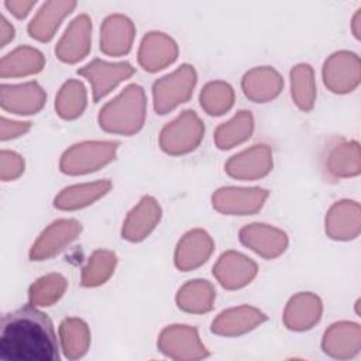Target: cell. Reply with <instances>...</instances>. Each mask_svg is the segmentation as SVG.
<instances>
[{
  "label": "cell",
  "mask_w": 361,
  "mask_h": 361,
  "mask_svg": "<svg viewBox=\"0 0 361 361\" xmlns=\"http://www.w3.org/2000/svg\"><path fill=\"white\" fill-rule=\"evenodd\" d=\"M59 343L51 319L32 305L3 316L0 358L6 361H58Z\"/></svg>",
  "instance_id": "6da1fadb"
},
{
  "label": "cell",
  "mask_w": 361,
  "mask_h": 361,
  "mask_svg": "<svg viewBox=\"0 0 361 361\" xmlns=\"http://www.w3.org/2000/svg\"><path fill=\"white\" fill-rule=\"evenodd\" d=\"M16 37L14 27L8 23V20L1 14L0 16V47H6Z\"/></svg>",
  "instance_id": "ab89813d"
},
{
  "label": "cell",
  "mask_w": 361,
  "mask_h": 361,
  "mask_svg": "<svg viewBox=\"0 0 361 361\" xmlns=\"http://www.w3.org/2000/svg\"><path fill=\"white\" fill-rule=\"evenodd\" d=\"M254 131V117L248 110H240L228 121L221 123L213 135L216 147L221 151L231 149L245 142Z\"/></svg>",
  "instance_id": "4dcf8cb0"
},
{
  "label": "cell",
  "mask_w": 361,
  "mask_h": 361,
  "mask_svg": "<svg viewBox=\"0 0 361 361\" xmlns=\"http://www.w3.org/2000/svg\"><path fill=\"white\" fill-rule=\"evenodd\" d=\"M351 31L357 39L361 38V8H358L351 18Z\"/></svg>",
  "instance_id": "60d3db41"
},
{
  "label": "cell",
  "mask_w": 361,
  "mask_h": 361,
  "mask_svg": "<svg viewBox=\"0 0 361 361\" xmlns=\"http://www.w3.org/2000/svg\"><path fill=\"white\" fill-rule=\"evenodd\" d=\"M324 86L336 94H347L357 89L361 80L360 56L351 51L333 52L323 63Z\"/></svg>",
  "instance_id": "9c48e42d"
},
{
  "label": "cell",
  "mask_w": 361,
  "mask_h": 361,
  "mask_svg": "<svg viewBox=\"0 0 361 361\" xmlns=\"http://www.w3.org/2000/svg\"><path fill=\"white\" fill-rule=\"evenodd\" d=\"M117 255L110 250H96L87 258L82 269L80 283L83 288H97L106 283L114 274Z\"/></svg>",
  "instance_id": "836d02e7"
},
{
  "label": "cell",
  "mask_w": 361,
  "mask_h": 361,
  "mask_svg": "<svg viewBox=\"0 0 361 361\" xmlns=\"http://www.w3.org/2000/svg\"><path fill=\"white\" fill-rule=\"evenodd\" d=\"M134 72L135 68L130 62H107L97 58L78 69V75L90 83L94 103L106 97L121 82L130 79Z\"/></svg>",
  "instance_id": "30bf717a"
},
{
  "label": "cell",
  "mask_w": 361,
  "mask_h": 361,
  "mask_svg": "<svg viewBox=\"0 0 361 361\" xmlns=\"http://www.w3.org/2000/svg\"><path fill=\"white\" fill-rule=\"evenodd\" d=\"M322 169L330 179H348L361 172V148L358 141L333 138L323 149Z\"/></svg>",
  "instance_id": "52a82bcc"
},
{
  "label": "cell",
  "mask_w": 361,
  "mask_h": 361,
  "mask_svg": "<svg viewBox=\"0 0 361 361\" xmlns=\"http://www.w3.org/2000/svg\"><path fill=\"white\" fill-rule=\"evenodd\" d=\"M241 89L248 100L254 103H268L281 94L283 79L272 66H255L244 73Z\"/></svg>",
  "instance_id": "d4e9b609"
},
{
  "label": "cell",
  "mask_w": 361,
  "mask_h": 361,
  "mask_svg": "<svg viewBox=\"0 0 361 361\" xmlns=\"http://www.w3.org/2000/svg\"><path fill=\"white\" fill-rule=\"evenodd\" d=\"M135 25L124 14L116 13L107 16L100 27V51L107 56L127 55L134 42Z\"/></svg>",
  "instance_id": "603a6c76"
},
{
  "label": "cell",
  "mask_w": 361,
  "mask_h": 361,
  "mask_svg": "<svg viewBox=\"0 0 361 361\" xmlns=\"http://www.w3.org/2000/svg\"><path fill=\"white\" fill-rule=\"evenodd\" d=\"M68 289V281L62 274L52 272L38 278L28 289V302L35 307H49L59 302Z\"/></svg>",
  "instance_id": "e575fe53"
},
{
  "label": "cell",
  "mask_w": 361,
  "mask_h": 361,
  "mask_svg": "<svg viewBox=\"0 0 361 361\" xmlns=\"http://www.w3.org/2000/svg\"><path fill=\"white\" fill-rule=\"evenodd\" d=\"M274 168V154L268 144H254L252 147L233 155L224 165L230 178L238 180H257L265 178Z\"/></svg>",
  "instance_id": "7c38bea8"
},
{
  "label": "cell",
  "mask_w": 361,
  "mask_h": 361,
  "mask_svg": "<svg viewBox=\"0 0 361 361\" xmlns=\"http://www.w3.org/2000/svg\"><path fill=\"white\" fill-rule=\"evenodd\" d=\"M214 251V241L212 235L203 228H193L185 233L176 244L173 262L182 272L193 271L212 257Z\"/></svg>",
  "instance_id": "e0dca14e"
},
{
  "label": "cell",
  "mask_w": 361,
  "mask_h": 361,
  "mask_svg": "<svg viewBox=\"0 0 361 361\" xmlns=\"http://www.w3.org/2000/svg\"><path fill=\"white\" fill-rule=\"evenodd\" d=\"M324 230L334 241H351L361 231V206L355 200L343 199L330 206L324 217Z\"/></svg>",
  "instance_id": "2e32d148"
},
{
  "label": "cell",
  "mask_w": 361,
  "mask_h": 361,
  "mask_svg": "<svg viewBox=\"0 0 361 361\" xmlns=\"http://www.w3.org/2000/svg\"><path fill=\"white\" fill-rule=\"evenodd\" d=\"M234 89L224 80H212L200 92L199 102L209 116H223L234 104Z\"/></svg>",
  "instance_id": "d590c367"
},
{
  "label": "cell",
  "mask_w": 361,
  "mask_h": 361,
  "mask_svg": "<svg viewBox=\"0 0 361 361\" xmlns=\"http://www.w3.org/2000/svg\"><path fill=\"white\" fill-rule=\"evenodd\" d=\"M267 319L268 316L258 307L241 305L219 313L212 322L210 330L216 336L238 337L255 330L265 323Z\"/></svg>",
  "instance_id": "ffe728a7"
},
{
  "label": "cell",
  "mask_w": 361,
  "mask_h": 361,
  "mask_svg": "<svg viewBox=\"0 0 361 361\" xmlns=\"http://www.w3.org/2000/svg\"><path fill=\"white\" fill-rule=\"evenodd\" d=\"M204 137V124L193 110H185L164 126L159 133L161 149L172 157L195 151Z\"/></svg>",
  "instance_id": "5b68a950"
},
{
  "label": "cell",
  "mask_w": 361,
  "mask_h": 361,
  "mask_svg": "<svg viewBox=\"0 0 361 361\" xmlns=\"http://www.w3.org/2000/svg\"><path fill=\"white\" fill-rule=\"evenodd\" d=\"M82 233V224L75 219H58L52 221L30 248L31 261H45L71 245Z\"/></svg>",
  "instance_id": "8fae6325"
},
{
  "label": "cell",
  "mask_w": 361,
  "mask_h": 361,
  "mask_svg": "<svg viewBox=\"0 0 361 361\" xmlns=\"http://www.w3.org/2000/svg\"><path fill=\"white\" fill-rule=\"evenodd\" d=\"M197 83V73L193 65L182 63L173 72L157 79L152 85L154 110L157 114H166L179 104L186 103Z\"/></svg>",
  "instance_id": "277c9868"
},
{
  "label": "cell",
  "mask_w": 361,
  "mask_h": 361,
  "mask_svg": "<svg viewBox=\"0 0 361 361\" xmlns=\"http://www.w3.org/2000/svg\"><path fill=\"white\" fill-rule=\"evenodd\" d=\"M145 116V92L140 85L131 83L100 109L97 121L106 133L134 135L144 127Z\"/></svg>",
  "instance_id": "7a4b0ae2"
},
{
  "label": "cell",
  "mask_w": 361,
  "mask_h": 361,
  "mask_svg": "<svg viewBox=\"0 0 361 361\" xmlns=\"http://www.w3.org/2000/svg\"><path fill=\"white\" fill-rule=\"evenodd\" d=\"M31 128L30 121H14L8 120L4 116L0 118V140L1 141H8L18 138L28 133Z\"/></svg>",
  "instance_id": "74e56055"
},
{
  "label": "cell",
  "mask_w": 361,
  "mask_h": 361,
  "mask_svg": "<svg viewBox=\"0 0 361 361\" xmlns=\"http://www.w3.org/2000/svg\"><path fill=\"white\" fill-rule=\"evenodd\" d=\"M322 350L336 360H353L361 350L360 324L347 320L330 324L323 334Z\"/></svg>",
  "instance_id": "44dd1931"
},
{
  "label": "cell",
  "mask_w": 361,
  "mask_h": 361,
  "mask_svg": "<svg viewBox=\"0 0 361 361\" xmlns=\"http://www.w3.org/2000/svg\"><path fill=\"white\" fill-rule=\"evenodd\" d=\"M87 106V92L79 79H68L55 97V111L63 120L80 117Z\"/></svg>",
  "instance_id": "d6a6232c"
},
{
  "label": "cell",
  "mask_w": 361,
  "mask_h": 361,
  "mask_svg": "<svg viewBox=\"0 0 361 361\" xmlns=\"http://www.w3.org/2000/svg\"><path fill=\"white\" fill-rule=\"evenodd\" d=\"M47 102V93L38 82H24L20 85H1L0 104L4 111L30 116L38 113Z\"/></svg>",
  "instance_id": "7402d4cb"
},
{
  "label": "cell",
  "mask_w": 361,
  "mask_h": 361,
  "mask_svg": "<svg viewBox=\"0 0 361 361\" xmlns=\"http://www.w3.org/2000/svg\"><path fill=\"white\" fill-rule=\"evenodd\" d=\"M257 274V262L234 250L223 252L213 265V276L227 290L245 288L255 279Z\"/></svg>",
  "instance_id": "5bb4252c"
},
{
  "label": "cell",
  "mask_w": 361,
  "mask_h": 361,
  "mask_svg": "<svg viewBox=\"0 0 361 361\" xmlns=\"http://www.w3.org/2000/svg\"><path fill=\"white\" fill-rule=\"evenodd\" d=\"M92 47V20L87 14L76 16L55 45V55L63 63L85 59Z\"/></svg>",
  "instance_id": "9a60e30c"
},
{
  "label": "cell",
  "mask_w": 361,
  "mask_h": 361,
  "mask_svg": "<svg viewBox=\"0 0 361 361\" xmlns=\"http://www.w3.org/2000/svg\"><path fill=\"white\" fill-rule=\"evenodd\" d=\"M216 299L214 286L206 279H192L183 283L175 296L176 306L186 313L203 314L213 309Z\"/></svg>",
  "instance_id": "f1b7e54d"
},
{
  "label": "cell",
  "mask_w": 361,
  "mask_h": 361,
  "mask_svg": "<svg viewBox=\"0 0 361 361\" xmlns=\"http://www.w3.org/2000/svg\"><path fill=\"white\" fill-rule=\"evenodd\" d=\"M268 196L269 192L267 189L257 186H224L212 195V206L226 216H251L264 207Z\"/></svg>",
  "instance_id": "ba28073f"
},
{
  "label": "cell",
  "mask_w": 361,
  "mask_h": 361,
  "mask_svg": "<svg viewBox=\"0 0 361 361\" xmlns=\"http://www.w3.org/2000/svg\"><path fill=\"white\" fill-rule=\"evenodd\" d=\"M118 149L116 141H83L69 147L59 159V169L69 176L96 172L114 161Z\"/></svg>",
  "instance_id": "3957f363"
},
{
  "label": "cell",
  "mask_w": 361,
  "mask_h": 361,
  "mask_svg": "<svg viewBox=\"0 0 361 361\" xmlns=\"http://www.w3.org/2000/svg\"><path fill=\"white\" fill-rule=\"evenodd\" d=\"M240 243L265 259L281 257L288 245L286 233L267 223H251L238 231Z\"/></svg>",
  "instance_id": "4fadbf2b"
},
{
  "label": "cell",
  "mask_w": 361,
  "mask_h": 361,
  "mask_svg": "<svg viewBox=\"0 0 361 361\" xmlns=\"http://www.w3.org/2000/svg\"><path fill=\"white\" fill-rule=\"evenodd\" d=\"M6 8L16 17V18H25L31 8L35 6V0H6Z\"/></svg>",
  "instance_id": "f35d334b"
},
{
  "label": "cell",
  "mask_w": 361,
  "mask_h": 361,
  "mask_svg": "<svg viewBox=\"0 0 361 361\" xmlns=\"http://www.w3.org/2000/svg\"><path fill=\"white\" fill-rule=\"evenodd\" d=\"M162 217V209L158 200L149 195H145L140 202L127 213L123 227L121 237L130 243H140L145 240L158 226Z\"/></svg>",
  "instance_id": "d6986e66"
},
{
  "label": "cell",
  "mask_w": 361,
  "mask_h": 361,
  "mask_svg": "<svg viewBox=\"0 0 361 361\" xmlns=\"http://www.w3.org/2000/svg\"><path fill=\"white\" fill-rule=\"evenodd\" d=\"M179 54L176 41L165 32L151 31L144 35L138 48V63L149 73L172 65Z\"/></svg>",
  "instance_id": "ac0fdd59"
},
{
  "label": "cell",
  "mask_w": 361,
  "mask_h": 361,
  "mask_svg": "<svg viewBox=\"0 0 361 361\" xmlns=\"http://www.w3.org/2000/svg\"><path fill=\"white\" fill-rule=\"evenodd\" d=\"M45 66V56L34 47L21 45L4 55L0 61V76L25 78L39 73Z\"/></svg>",
  "instance_id": "83f0119b"
},
{
  "label": "cell",
  "mask_w": 361,
  "mask_h": 361,
  "mask_svg": "<svg viewBox=\"0 0 361 361\" xmlns=\"http://www.w3.org/2000/svg\"><path fill=\"white\" fill-rule=\"evenodd\" d=\"M76 7L73 0H51L45 1L28 23L27 31L31 38L39 42H49L56 34L61 23Z\"/></svg>",
  "instance_id": "484cf974"
},
{
  "label": "cell",
  "mask_w": 361,
  "mask_h": 361,
  "mask_svg": "<svg viewBox=\"0 0 361 361\" xmlns=\"http://www.w3.org/2000/svg\"><path fill=\"white\" fill-rule=\"evenodd\" d=\"M290 96L296 107L305 113L314 107L317 89L314 71L309 63H298L289 72Z\"/></svg>",
  "instance_id": "1f68e13d"
},
{
  "label": "cell",
  "mask_w": 361,
  "mask_h": 361,
  "mask_svg": "<svg viewBox=\"0 0 361 361\" xmlns=\"http://www.w3.org/2000/svg\"><path fill=\"white\" fill-rule=\"evenodd\" d=\"M158 350L176 361H196L209 357V350L199 337V331L188 324H171L158 336Z\"/></svg>",
  "instance_id": "8992f818"
},
{
  "label": "cell",
  "mask_w": 361,
  "mask_h": 361,
  "mask_svg": "<svg viewBox=\"0 0 361 361\" xmlns=\"http://www.w3.org/2000/svg\"><path fill=\"white\" fill-rule=\"evenodd\" d=\"M92 341L87 323L79 317H66L59 324V343L68 360H79L86 355Z\"/></svg>",
  "instance_id": "f546056e"
},
{
  "label": "cell",
  "mask_w": 361,
  "mask_h": 361,
  "mask_svg": "<svg viewBox=\"0 0 361 361\" xmlns=\"http://www.w3.org/2000/svg\"><path fill=\"white\" fill-rule=\"evenodd\" d=\"M111 189L109 179L78 183L62 189L54 199V207L63 212H73L87 207L106 196Z\"/></svg>",
  "instance_id": "4316f807"
},
{
  "label": "cell",
  "mask_w": 361,
  "mask_h": 361,
  "mask_svg": "<svg viewBox=\"0 0 361 361\" xmlns=\"http://www.w3.org/2000/svg\"><path fill=\"white\" fill-rule=\"evenodd\" d=\"M323 302L313 292H298L293 295L282 314L283 324L290 331H307L322 319Z\"/></svg>",
  "instance_id": "cb8c5ba5"
},
{
  "label": "cell",
  "mask_w": 361,
  "mask_h": 361,
  "mask_svg": "<svg viewBox=\"0 0 361 361\" xmlns=\"http://www.w3.org/2000/svg\"><path fill=\"white\" fill-rule=\"evenodd\" d=\"M25 161L23 155L16 151L1 149L0 152V179L3 182H11L18 179L24 173Z\"/></svg>",
  "instance_id": "8d00e7d4"
}]
</instances>
